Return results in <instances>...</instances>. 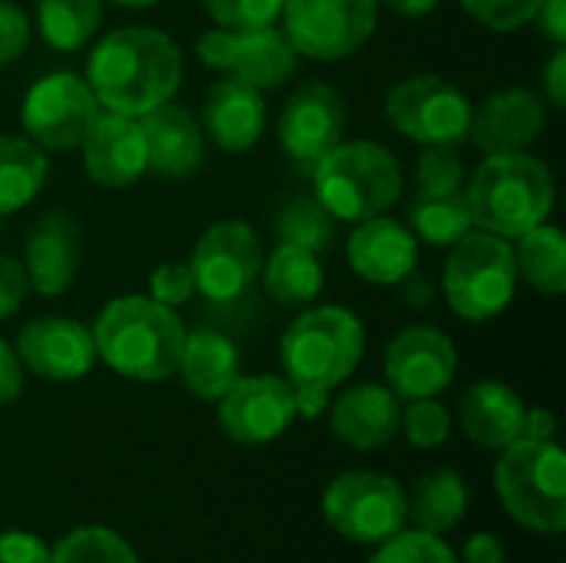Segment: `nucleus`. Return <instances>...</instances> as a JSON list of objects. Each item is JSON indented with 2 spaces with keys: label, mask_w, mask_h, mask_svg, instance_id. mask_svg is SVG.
I'll use <instances>...</instances> for the list:
<instances>
[{
  "label": "nucleus",
  "mask_w": 566,
  "mask_h": 563,
  "mask_svg": "<svg viewBox=\"0 0 566 563\" xmlns=\"http://www.w3.org/2000/svg\"><path fill=\"white\" fill-rule=\"evenodd\" d=\"M17 358L23 368L46 382H76L96 362L93 332L63 315H43L23 325L17 338Z\"/></svg>",
  "instance_id": "f3484780"
},
{
  "label": "nucleus",
  "mask_w": 566,
  "mask_h": 563,
  "mask_svg": "<svg viewBox=\"0 0 566 563\" xmlns=\"http://www.w3.org/2000/svg\"><path fill=\"white\" fill-rule=\"evenodd\" d=\"M461 563H507V551L501 544V538L481 531V534H471L464 541V551H461Z\"/></svg>",
  "instance_id": "a18cd8bd"
},
{
  "label": "nucleus",
  "mask_w": 566,
  "mask_h": 563,
  "mask_svg": "<svg viewBox=\"0 0 566 563\" xmlns=\"http://www.w3.org/2000/svg\"><path fill=\"white\" fill-rule=\"evenodd\" d=\"M458 375V348L434 325H411L398 332L385 352L388 388L401 402L438 398Z\"/></svg>",
  "instance_id": "2eb2a0df"
},
{
  "label": "nucleus",
  "mask_w": 566,
  "mask_h": 563,
  "mask_svg": "<svg viewBox=\"0 0 566 563\" xmlns=\"http://www.w3.org/2000/svg\"><path fill=\"white\" fill-rule=\"evenodd\" d=\"M468 169L458 146H428L418 159V189L424 192H458L464 189Z\"/></svg>",
  "instance_id": "4c0bfd02"
},
{
  "label": "nucleus",
  "mask_w": 566,
  "mask_h": 563,
  "mask_svg": "<svg viewBox=\"0 0 566 563\" xmlns=\"http://www.w3.org/2000/svg\"><path fill=\"white\" fill-rule=\"evenodd\" d=\"M295 392L285 378L275 375H249L219 398V428L242 448L272 445L295 421Z\"/></svg>",
  "instance_id": "4468645a"
},
{
  "label": "nucleus",
  "mask_w": 566,
  "mask_h": 563,
  "mask_svg": "<svg viewBox=\"0 0 566 563\" xmlns=\"http://www.w3.org/2000/svg\"><path fill=\"white\" fill-rule=\"evenodd\" d=\"M36 23L53 50H83L103 23V0H40Z\"/></svg>",
  "instance_id": "2f4dec72"
},
{
  "label": "nucleus",
  "mask_w": 566,
  "mask_h": 563,
  "mask_svg": "<svg viewBox=\"0 0 566 563\" xmlns=\"http://www.w3.org/2000/svg\"><path fill=\"white\" fill-rule=\"evenodd\" d=\"M537 27L547 40H554L557 46L566 43V0H544L537 10Z\"/></svg>",
  "instance_id": "de8ad7c7"
},
{
  "label": "nucleus",
  "mask_w": 566,
  "mask_h": 563,
  "mask_svg": "<svg viewBox=\"0 0 566 563\" xmlns=\"http://www.w3.org/2000/svg\"><path fill=\"white\" fill-rule=\"evenodd\" d=\"M202 7L222 30H255L272 27L282 17L285 0H202Z\"/></svg>",
  "instance_id": "e433bc0d"
},
{
  "label": "nucleus",
  "mask_w": 566,
  "mask_h": 563,
  "mask_svg": "<svg viewBox=\"0 0 566 563\" xmlns=\"http://www.w3.org/2000/svg\"><path fill=\"white\" fill-rule=\"evenodd\" d=\"M517 295V262L511 239L471 229L451 246L444 265V299L464 322L497 319Z\"/></svg>",
  "instance_id": "0eeeda50"
},
{
  "label": "nucleus",
  "mask_w": 566,
  "mask_h": 563,
  "mask_svg": "<svg viewBox=\"0 0 566 563\" xmlns=\"http://www.w3.org/2000/svg\"><path fill=\"white\" fill-rule=\"evenodd\" d=\"M146 139V169L163 179H186L206 159V136L186 106L159 103L139 116Z\"/></svg>",
  "instance_id": "412c9836"
},
{
  "label": "nucleus",
  "mask_w": 566,
  "mask_h": 563,
  "mask_svg": "<svg viewBox=\"0 0 566 563\" xmlns=\"http://www.w3.org/2000/svg\"><path fill=\"white\" fill-rule=\"evenodd\" d=\"M401 428V398L388 385H355L332 405V435L355 451H378L391 445Z\"/></svg>",
  "instance_id": "4be33fe9"
},
{
  "label": "nucleus",
  "mask_w": 566,
  "mask_h": 563,
  "mask_svg": "<svg viewBox=\"0 0 566 563\" xmlns=\"http://www.w3.org/2000/svg\"><path fill=\"white\" fill-rule=\"evenodd\" d=\"M196 292L209 302H235L242 299L262 272V242L249 222L229 219L216 222L202 232L189 259Z\"/></svg>",
  "instance_id": "ddd939ff"
},
{
  "label": "nucleus",
  "mask_w": 566,
  "mask_h": 563,
  "mask_svg": "<svg viewBox=\"0 0 566 563\" xmlns=\"http://www.w3.org/2000/svg\"><path fill=\"white\" fill-rule=\"evenodd\" d=\"M176 372L189 395H196L199 402H219L242 375L239 348L232 345V338L212 329H199L192 335L186 332V345Z\"/></svg>",
  "instance_id": "a878e982"
},
{
  "label": "nucleus",
  "mask_w": 566,
  "mask_h": 563,
  "mask_svg": "<svg viewBox=\"0 0 566 563\" xmlns=\"http://www.w3.org/2000/svg\"><path fill=\"white\" fill-rule=\"evenodd\" d=\"M461 3L481 27L494 33H511L527 27L544 0H461Z\"/></svg>",
  "instance_id": "58836bf2"
},
{
  "label": "nucleus",
  "mask_w": 566,
  "mask_h": 563,
  "mask_svg": "<svg viewBox=\"0 0 566 563\" xmlns=\"http://www.w3.org/2000/svg\"><path fill=\"white\" fill-rule=\"evenodd\" d=\"M398 431H405V438L415 448L431 451L451 438V415L438 398H418L408 408H401V428Z\"/></svg>",
  "instance_id": "c9c22d12"
},
{
  "label": "nucleus",
  "mask_w": 566,
  "mask_h": 563,
  "mask_svg": "<svg viewBox=\"0 0 566 563\" xmlns=\"http://www.w3.org/2000/svg\"><path fill=\"white\" fill-rule=\"evenodd\" d=\"M464 196L474 229L517 239L547 222L554 209V176L547 163L531 153H497L478 163Z\"/></svg>",
  "instance_id": "20e7f679"
},
{
  "label": "nucleus",
  "mask_w": 566,
  "mask_h": 563,
  "mask_svg": "<svg viewBox=\"0 0 566 563\" xmlns=\"http://www.w3.org/2000/svg\"><path fill=\"white\" fill-rule=\"evenodd\" d=\"M262 279L269 299L279 305H308L325 289V272L318 256L292 242L275 246V252L262 262Z\"/></svg>",
  "instance_id": "cd10ccee"
},
{
  "label": "nucleus",
  "mask_w": 566,
  "mask_h": 563,
  "mask_svg": "<svg viewBox=\"0 0 566 563\" xmlns=\"http://www.w3.org/2000/svg\"><path fill=\"white\" fill-rule=\"evenodd\" d=\"M494 488L504 511L534 534H564L566 458L554 441L517 438L501 451Z\"/></svg>",
  "instance_id": "423d86ee"
},
{
  "label": "nucleus",
  "mask_w": 566,
  "mask_h": 563,
  "mask_svg": "<svg viewBox=\"0 0 566 563\" xmlns=\"http://www.w3.org/2000/svg\"><path fill=\"white\" fill-rule=\"evenodd\" d=\"M547 126V100L527 86L491 93L471 113V139L484 156L527 153Z\"/></svg>",
  "instance_id": "a211bd4d"
},
{
  "label": "nucleus",
  "mask_w": 566,
  "mask_h": 563,
  "mask_svg": "<svg viewBox=\"0 0 566 563\" xmlns=\"http://www.w3.org/2000/svg\"><path fill=\"white\" fill-rule=\"evenodd\" d=\"M80 149L86 176L103 189H126L146 173V139L139 116L103 110Z\"/></svg>",
  "instance_id": "6ab92c4d"
},
{
  "label": "nucleus",
  "mask_w": 566,
  "mask_h": 563,
  "mask_svg": "<svg viewBox=\"0 0 566 563\" xmlns=\"http://www.w3.org/2000/svg\"><path fill=\"white\" fill-rule=\"evenodd\" d=\"M0 563H50V544L30 531H0Z\"/></svg>",
  "instance_id": "79ce46f5"
},
{
  "label": "nucleus",
  "mask_w": 566,
  "mask_h": 563,
  "mask_svg": "<svg viewBox=\"0 0 566 563\" xmlns=\"http://www.w3.org/2000/svg\"><path fill=\"white\" fill-rule=\"evenodd\" d=\"M471 100L438 73L398 80L385 96L391 129L421 146H461L471 133Z\"/></svg>",
  "instance_id": "1a4fd4ad"
},
{
  "label": "nucleus",
  "mask_w": 566,
  "mask_h": 563,
  "mask_svg": "<svg viewBox=\"0 0 566 563\" xmlns=\"http://www.w3.org/2000/svg\"><path fill=\"white\" fill-rule=\"evenodd\" d=\"M408 229L415 232V239H421L434 249L454 246L461 236H468L474 229L464 189H458V192L418 189L408 202Z\"/></svg>",
  "instance_id": "c85d7f7f"
},
{
  "label": "nucleus",
  "mask_w": 566,
  "mask_h": 563,
  "mask_svg": "<svg viewBox=\"0 0 566 563\" xmlns=\"http://www.w3.org/2000/svg\"><path fill=\"white\" fill-rule=\"evenodd\" d=\"M23 392V365L17 352L0 338V408L13 405Z\"/></svg>",
  "instance_id": "c03bdc74"
},
{
  "label": "nucleus",
  "mask_w": 566,
  "mask_h": 563,
  "mask_svg": "<svg viewBox=\"0 0 566 563\" xmlns=\"http://www.w3.org/2000/svg\"><path fill=\"white\" fill-rule=\"evenodd\" d=\"M285 382L295 392L302 418H318L328 408V395L355 375L365 355L361 319L342 305H322L302 312L279 345Z\"/></svg>",
  "instance_id": "f03ea898"
},
{
  "label": "nucleus",
  "mask_w": 566,
  "mask_h": 563,
  "mask_svg": "<svg viewBox=\"0 0 566 563\" xmlns=\"http://www.w3.org/2000/svg\"><path fill=\"white\" fill-rule=\"evenodd\" d=\"M93 345L116 375L153 385L176 375L186 329L169 305L146 295H123L99 312Z\"/></svg>",
  "instance_id": "7ed1b4c3"
},
{
  "label": "nucleus",
  "mask_w": 566,
  "mask_h": 563,
  "mask_svg": "<svg viewBox=\"0 0 566 563\" xmlns=\"http://www.w3.org/2000/svg\"><path fill=\"white\" fill-rule=\"evenodd\" d=\"M345 100L322 80L298 86L279 113V143L292 163L315 169V163L332 153L345 136Z\"/></svg>",
  "instance_id": "dca6fc26"
},
{
  "label": "nucleus",
  "mask_w": 566,
  "mask_h": 563,
  "mask_svg": "<svg viewBox=\"0 0 566 563\" xmlns=\"http://www.w3.org/2000/svg\"><path fill=\"white\" fill-rule=\"evenodd\" d=\"M202 123H206L209 139L219 149H226V153H245L265 133V123H269L265 96L252 83H242L235 76H222L206 93Z\"/></svg>",
  "instance_id": "5701e85b"
},
{
  "label": "nucleus",
  "mask_w": 566,
  "mask_h": 563,
  "mask_svg": "<svg viewBox=\"0 0 566 563\" xmlns=\"http://www.w3.org/2000/svg\"><path fill=\"white\" fill-rule=\"evenodd\" d=\"M464 435L488 451H504L517 438H524L527 405L504 382H478L458 402Z\"/></svg>",
  "instance_id": "393cba45"
},
{
  "label": "nucleus",
  "mask_w": 566,
  "mask_h": 563,
  "mask_svg": "<svg viewBox=\"0 0 566 563\" xmlns=\"http://www.w3.org/2000/svg\"><path fill=\"white\" fill-rule=\"evenodd\" d=\"M315 196L338 222H365L385 216L405 189V173L391 149L371 139L338 143L315 169Z\"/></svg>",
  "instance_id": "39448f33"
},
{
  "label": "nucleus",
  "mask_w": 566,
  "mask_h": 563,
  "mask_svg": "<svg viewBox=\"0 0 566 563\" xmlns=\"http://www.w3.org/2000/svg\"><path fill=\"white\" fill-rule=\"evenodd\" d=\"M348 262L365 282L398 285L418 265V239L405 222L375 216L355 222V232L348 236Z\"/></svg>",
  "instance_id": "b1692460"
},
{
  "label": "nucleus",
  "mask_w": 566,
  "mask_h": 563,
  "mask_svg": "<svg viewBox=\"0 0 566 563\" xmlns=\"http://www.w3.org/2000/svg\"><path fill=\"white\" fill-rule=\"evenodd\" d=\"M196 53L209 70L252 83L262 93L289 83L298 66L295 46L289 43L285 30H275V23L255 30H206L196 43Z\"/></svg>",
  "instance_id": "f8f14e48"
},
{
  "label": "nucleus",
  "mask_w": 566,
  "mask_h": 563,
  "mask_svg": "<svg viewBox=\"0 0 566 563\" xmlns=\"http://www.w3.org/2000/svg\"><path fill=\"white\" fill-rule=\"evenodd\" d=\"M27 289L30 282H27L23 265L10 256H0V319H10L23 305Z\"/></svg>",
  "instance_id": "37998d69"
},
{
  "label": "nucleus",
  "mask_w": 566,
  "mask_h": 563,
  "mask_svg": "<svg viewBox=\"0 0 566 563\" xmlns=\"http://www.w3.org/2000/svg\"><path fill=\"white\" fill-rule=\"evenodd\" d=\"M86 83L103 110L143 116L179 90L182 50L163 30L119 27L93 46Z\"/></svg>",
  "instance_id": "f257e3e1"
},
{
  "label": "nucleus",
  "mask_w": 566,
  "mask_h": 563,
  "mask_svg": "<svg viewBox=\"0 0 566 563\" xmlns=\"http://www.w3.org/2000/svg\"><path fill=\"white\" fill-rule=\"evenodd\" d=\"M196 295V279L192 269L186 262H163L153 275H149V299L176 309L186 305Z\"/></svg>",
  "instance_id": "ea45409f"
},
{
  "label": "nucleus",
  "mask_w": 566,
  "mask_h": 563,
  "mask_svg": "<svg viewBox=\"0 0 566 563\" xmlns=\"http://www.w3.org/2000/svg\"><path fill=\"white\" fill-rule=\"evenodd\" d=\"M50 563H139L133 544L99 524L76 528L50 548Z\"/></svg>",
  "instance_id": "72a5a7b5"
},
{
  "label": "nucleus",
  "mask_w": 566,
  "mask_h": 563,
  "mask_svg": "<svg viewBox=\"0 0 566 563\" xmlns=\"http://www.w3.org/2000/svg\"><path fill=\"white\" fill-rule=\"evenodd\" d=\"M517 275H524L537 292L544 295H564L566 292V242L557 226H534L524 236H517Z\"/></svg>",
  "instance_id": "7c9ffc66"
},
{
  "label": "nucleus",
  "mask_w": 566,
  "mask_h": 563,
  "mask_svg": "<svg viewBox=\"0 0 566 563\" xmlns=\"http://www.w3.org/2000/svg\"><path fill=\"white\" fill-rule=\"evenodd\" d=\"M113 3H123V7H153V3H159V0H113Z\"/></svg>",
  "instance_id": "603ef678"
},
{
  "label": "nucleus",
  "mask_w": 566,
  "mask_h": 563,
  "mask_svg": "<svg viewBox=\"0 0 566 563\" xmlns=\"http://www.w3.org/2000/svg\"><path fill=\"white\" fill-rule=\"evenodd\" d=\"M322 521L355 544H381L408 524V494L391 475L345 471L322 491Z\"/></svg>",
  "instance_id": "6e6552de"
},
{
  "label": "nucleus",
  "mask_w": 566,
  "mask_h": 563,
  "mask_svg": "<svg viewBox=\"0 0 566 563\" xmlns=\"http://www.w3.org/2000/svg\"><path fill=\"white\" fill-rule=\"evenodd\" d=\"M46 156L27 136H0V216L36 199L46 183Z\"/></svg>",
  "instance_id": "c756f323"
},
{
  "label": "nucleus",
  "mask_w": 566,
  "mask_h": 563,
  "mask_svg": "<svg viewBox=\"0 0 566 563\" xmlns=\"http://www.w3.org/2000/svg\"><path fill=\"white\" fill-rule=\"evenodd\" d=\"M544 100L554 106V110H564L566 103V50L557 46L544 66Z\"/></svg>",
  "instance_id": "49530a36"
},
{
  "label": "nucleus",
  "mask_w": 566,
  "mask_h": 563,
  "mask_svg": "<svg viewBox=\"0 0 566 563\" xmlns=\"http://www.w3.org/2000/svg\"><path fill=\"white\" fill-rule=\"evenodd\" d=\"M468 514V484L454 468H434L408 494V518L418 531L444 538Z\"/></svg>",
  "instance_id": "bb28decb"
},
{
  "label": "nucleus",
  "mask_w": 566,
  "mask_h": 563,
  "mask_svg": "<svg viewBox=\"0 0 566 563\" xmlns=\"http://www.w3.org/2000/svg\"><path fill=\"white\" fill-rule=\"evenodd\" d=\"M285 37L312 60H345L375 33L378 0H285Z\"/></svg>",
  "instance_id": "9b49d317"
},
{
  "label": "nucleus",
  "mask_w": 566,
  "mask_h": 563,
  "mask_svg": "<svg viewBox=\"0 0 566 563\" xmlns=\"http://www.w3.org/2000/svg\"><path fill=\"white\" fill-rule=\"evenodd\" d=\"M554 435H557V418H554V411H547V408H527V415H524V438L554 441Z\"/></svg>",
  "instance_id": "8fccbe9b"
},
{
  "label": "nucleus",
  "mask_w": 566,
  "mask_h": 563,
  "mask_svg": "<svg viewBox=\"0 0 566 563\" xmlns=\"http://www.w3.org/2000/svg\"><path fill=\"white\" fill-rule=\"evenodd\" d=\"M80 262H83V232L70 212H46L30 226L23 246V272L40 295L46 299L63 295L73 285Z\"/></svg>",
  "instance_id": "aec40b11"
},
{
  "label": "nucleus",
  "mask_w": 566,
  "mask_h": 563,
  "mask_svg": "<svg viewBox=\"0 0 566 563\" xmlns=\"http://www.w3.org/2000/svg\"><path fill=\"white\" fill-rule=\"evenodd\" d=\"M30 46V20L13 0H0V66H10Z\"/></svg>",
  "instance_id": "a19ab883"
},
{
  "label": "nucleus",
  "mask_w": 566,
  "mask_h": 563,
  "mask_svg": "<svg viewBox=\"0 0 566 563\" xmlns=\"http://www.w3.org/2000/svg\"><path fill=\"white\" fill-rule=\"evenodd\" d=\"M103 113L90 83L76 73H50L36 80L23 100V133L46 153L80 149L90 126Z\"/></svg>",
  "instance_id": "9d476101"
},
{
  "label": "nucleus",
  "mask_w": 566,
  "mask_h": 563,
  "mask_svg": "<svg viewBox=\"0 0 566 563\" xmlns=\"http://www.w3.org/2000/svg\"><path fill=\"white\" fill-rule=\"evenodd\" d=\"M395 289H398V302L408 305V309H424V305H431V299H434V289H431L418 272H408Z\"/></svg>",
  "instance_id": "09e8293b"
},
{
  "label": "nucleus",
  "mask_w": 566,
  "mask_h": 563,
  "mask_svg": "<svg viewBox=\"0 0 566 563\" xmlns=\"http://www.w3.org/2000/svg\"><path fill=\"white\" fill-rule=\"evenodd\" d=\"M368 563H461L458 554L444 544V538L428 531H398L378 544Z\"/></svg>",
  "instance_id": "f704fd0d"
},
{
  "label": "nucleus",
  "mask_w": 566,
  "mask_h": 563,
  "mask_svg": "<svg viewBox=\"0 0 566 563\" xmlns=\"http://www.w3.org/2000/svg\"><path fill=\"white\" fill-rule=\"evenodd\" d=\"M335 216L318 202V196H292L282 202L279 216H275V229L282 236V242L302 246L315 256L328 252L335 242Z\"/></svg>",
  "instance_id": "473e14b6"
},
{
  "label": "nucleus",
  "mask_w": 566,
  "mask_h": 563,
  "mask_svg": "<svg viewBox=\"0 0 566 563\" xmlns=\"http://www.w3.org/2000/svg\"><path fill=\"white\" fill-rule=\"evenodd\" d=\"M381 3L391 7L401 17H424V13H431V10L441 7V0H381Z\"/></svg>",
  "instance_id": "3c124183"
}]
</instances>
